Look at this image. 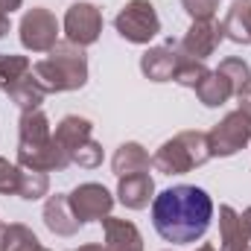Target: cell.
I'll use <instances>...</instances> for the list:
<instances>
[{
	"label": "cell",
	"instance_id": "6da1fadb",
	"mask_svg": "<svg viewBox=\"0 0 251 251\" xmlns=\"http://www.w3.org/2000/svg\"><path fill=\"white\" fill-rule=\"evenodd\" d=\"M213 219L210 196L196 184H176L152 199V225L173 246L199 243Z\"/></svg>",
	"mask_w": 251,
	"mask_h": 251
},
{
	"label": "cell",
	"instance_id": "7a4b0ae2",
	"mask_svg": "<svg viewBox=\"0 0 251 251\" xmlns=\"http://www.w3.org/2000/svg\"><path fill=\"white\" fill-rule=\"evenodd\" d=\"M18 167L38 173H62L70 164L53 143V128L41 108L21 111L18 120Z\"/></svg>",
	"mask_w": 251,
	"mask_h": 251
},
{
	"label": "cell",
	"instance_id": "3957f363",
	"mask_svg": "<svg viewBox=\"0 0 251 251\" xmlns=\"http://www.w3.org/2000/svg\"><path fill=\"white\" fill-rule=\"evenodd\" d=\"M32 73L50 94L79 91L88 82V53L85 47H76L70 41L56 44L47 59L32 64Z\"/></svg>",
	"mask_w": 251,
	"mask_h": 251
},
{
	"label": "cell",
	"instance_id": "277c9868",
	"mask_svg": "<svg viewBox=\"0 0 251 251\" xmlns=\"http://www.w3.org/2000/svg\"><path fill=\"white\" fill-rule=\"evenodd\" d=\"M210 161V146L204 131H178L176 137L164 140L161 149L152 155V167L164 176H184L190 170Z\"/></svg>",
	"mask_w": 251,
	"mask_h": 251
},
{
	"label": "cell",
	"instance_id": "5b68a950",
	"mask_svg": "<svg viewBox=\"0 0 251 251\" xmlns=\"http://www.w3.org/2000/svg\"><path fill=\"white\" fill-rule=\"evenodd\" d=\"M114 29L128 44H149L161 32V18L149 0H128L114 18Z\"/></svg>",
	"mask_w": 251,
	"mask_h": 251
},
{
	"label": "cell",
	"instance_id": "8992f818",
	"mask_svg": "<svg viewBox=\"0 0 251 251\" xmlns=\"http://www.w3.org/2000/svg\"><path fill=\"white\" fill-rule=\"evenodd\" d=\"M249 140H251V120H249V114H243L240 108L225 114L219 123L207 131L210 158H231L240 149H246Z\"/></svg>",
	"mask_w": 251,
	"mask_h": 251
},
{
	"label": "cell",
	"instance_id": "52a82bcc",
	"mask_svg": "<svg viewBox=\"0 0 251 251\" xmlns=\"http://www.w3.org/2000/svg\"><path fill=\"white\" fill-rule=\"evenodd\" d=\"M18 35L21 44L32 53H50L59 44V21L50 9L44 6H32L24 12L21 24H18Z\"/></svg>",
	"mask_w": 251,
	"mask_h": 251
},
{
	"label": "cell",
	"instance_id": "ba28073f",
	"mask_svg": "<svg viewBox=\"0 0 251 251\" xmlns=\"http://www.w3.org/2000/svg\"><path fill=\"white\" fill-rule=\"evenodd\" d=\"M100 32H102V12L94 3L79 0L64 12V38L70 44L91 47L100 41Z\"/></svg>",
	"mask_w": 251,
	"mask_h": 251
},
{
	"label": "cell",
	"instance_id": "9c48e42d",
	"mask_svg": "<svg viewBox=\"0 0 251 251\" xmlns=\"http://www.w3.org/2000/svg\"><path fill=\"white\" fill-rule=\"evenodd\" d=\"M67 201L73 207V216L82 225L85 222H102L105 216H111V207H114V196L108 193V187H102L97 181L79 184L73 193H67Z\"/></svg>",
	"mask_w": 251,
	"mask_h": 251
},
{
	"label": "cell",
	"instance_id": "30bf717a",
	"mask_svg": "<svg viewBox=\"0 0 251 251\" xmlns=\"http://www.w3.org/2000/svg\"><path fill=\"white\" fill-rule=\"evenodd\" d=\"M222 38H225V26H222L219 21H213V18H207V21H193L190 29H187V35L178 41V47H181L184 56L204 62L207 56H213V50L222 44Z\"/></svg>",
	"mask_w": 251,
	"mask_h": 251
},
{
	"label": "cell",
	"instance_id": "8fae6325",
	"mask_svg": "<svg viewBox=\"0 0 251 251\" xmlns=\"http://www.w3.org/2000/svg\"><path fill=\"white\" fill-rule=\"evenodd\" d=\"M184 59L181 47L176 41H167V44H158V47H149L143 56H140V73L152 82H173L176 73H178V64Z\"/></svg>",
	"mask_w": 251,
	"mask_h": 251
},
{
	"label": "cell",
	"instance_id": "7c38bea8",
	"mask_svg": "<svg viewBox=\"0 0 251 251\" xmlns=\"http://www.w3.org/2000/svg\"><path fill=\"white\" fill-rule=\"evenodd\" d=\"M91 131H94V123L88 117H79V114L62 117V123L56 126V131H53V143H56V149L62 152V158L67 164H73L76 149L85 140H91Z\"/></svg>",
	"mask_w": 251,
	"mask_h": 251
},
{
	"label": "cell",
	"instance_id": "4fadbf2b",
	"mask_svg": "<svg viewBox=\"0 0 251 251\" xmlns=\"http://www.w3.org/2000/svg\"><path fill=\"white\" fill-rule=\"evenodd\" d=\"M117 199L128 210H143L155 199V181L149 173H131L117 181Z\"/></svg>",
	"mask_w": 251,
	"mask_h": 251
},
{
	"label": "cell",
	"instance_id": "5bb4252c",
	"mask_svg": "<svg viewBox=\"0 0 251 251\" xmlns=\"http://www.w3.org/2000/svg\"><path fill=\"white\" fill-rule=\"evenodd\" d=\"M102 231H105L102 251H143V237H140L137 225L128 222V219L105 216L102 219Z\"/></svg>",
	"mask_w": 251,
	"mask_h": 251
},
{
	"label": "cell",
	"instance_id": "9a60e30c",
	"mask_svg": "<svg viewBox=\"0 0 251 251\" xmlns=\"http://www.w3.org/2000/svg\"><path fill=\"white\" fill-rule=\"evenodd\" d=\"M44 225L56 234V237H73L79 231V219L73 216V207L67 201L64 193H56L44 201Z\"/></svg>",
	"mask_w": 251,
	"mask_h": 251
},
{
	"label": "cell",
	"instance_id": "2e32d148",
	"mask_svg": "<svg viewBox=\"0 0 251 251\" xmlns=\"http://www.w3.org/2000/svg\"><path fill=\"white\" fill-rule=\"evenodd\" d=\"M251 237L246 234V225L240 213L231 204L219 207V251H249Z\"/></svg>",
	"mask_w": 251,
	"mask_h": 251
},
{
	"label": "cell",
	"instance_id": "e0dca14e",
	"mask_svg": "<svg viewBox=\"0 0 251 251\" xmlns=\"http://www.w3.org/2000/svg\"><path fill=\"white\" fill-rule=\"evenodd\" d=\"M149 167H152L149 152H146L140 143H134V140L120 143L117 152H114V158H111V170H114L117 178L131 176V173H149Z\"/></svg>",
	"mask_w": 251,
	"mask_h": 251
},
{
	"label": "cell",
	"instance_id": "ac0fdd59",
	"mask_svg": "<svg viewBox=\"0 0 251 251\" xmlns=\"http://www.w3.org/2000/svg\"><path fill=\"white\" fill-rule=\"evenodd\" d=\"M196 97L201 100V105L219 108V105H225L231 97H237V91H234V85H231L219 70H210V73L196 85Z\"/></svg>",
	"mask_w": 251,
	"mask_h": 251
},
{
	"label": "cell",
	"instance_id": "d6986e66",
	"mask_svg": "<svg viewBox=\"0 0 251 251\" xmlns=\"http://www.w3.org/2000/svg\"><path fill=\"white\" fill-rule=\"evenodd\" d=\"M225 38L234 44H251V0H234L225 21Z\"/></svg>",
	"mask_w": 251,
	"mask_h": 251
},
{
	"label": "cell",
	"instance_id": "ffe728a7",
	"mask_svg": "<svg viewBox=\"0 0 251 251\" xmlns=\"http://www.w3.org/2000/svg\"><path fill=\"white\" fill-rule=\"evenodd\" d=\"M50 91L35 79V73L29 70L24 79H18L12 88H9V100L21 108V111H29V108H41V102H44V97H47Z\"/></svg>",
	"mask_w": 251,
	"mask_h": 251
},
{
	"label": "cell",
	"instance_id": "44dd1931",
	"mask_svg": "<svg viewBox=\"0 0 251 251\" xmlns=\"http://www.w3.org/2000/svg\"><path fill=\"white\" fill-rule=\"evenodd\" d=\"M0 251H44V246L38 243V237H35L26 225L12 222V225H3Z\"/></svg>",
	"mask_w": 251,
	"mask_h": 251
},
{
	"label": "cell",
	"instance_id": "7402d4cb",
	"mask_svg": "<svg viewBox=\"0 0 251 251\" xmlns=\"http://www.w3.org/2000/svg\"><path fill=\"white\" fill-rule=\"evenodd\" d=\"M32 70V64L26 56H12V53H0V91L9 94V88L24 79L26 73Z\"/></svg>",
	"mask_w": 251,
	"mask_h": 251
},
{
	"label": "cell",
	"instance_id": "603a6c76",
	"mask_svg": "<svg viewBox=\"0 0 251 251\" xmlns=\"http://www.w3.org/2000/svg\"><path fill=\"white\" fill-rule=\"evenodd\" d=\"M50 193V178L47 173H38V170H24V181H21V199L26 201H35V199H44Z\"/></svg>",
	"mask_w": 251,
	"mask_h": 251
},
{
	"label": "cell",
	"instance_id": "cb8c5ba5",
	"mask_svg": "<svg viewBox=\"0 0 251 251\" xmlns=\"http://www.w3.org/2000/svg\"><path fill=\"white\" fill-rule=\"evenodd\" d=\"M207 73H210V70H207V64H204V62L184 56L181 64H178V73H176V79H173V82H178L181 88H193V91H196V85H199Z\"/></svg>",
	"mask_w": 251,
	"mask_h": 251
},
{
	"label": "cell",
	"instance_id": "d4e9b609",
	"mask_svg": "<svg viewBox=\"0 0 251 251\" xmlns=\"http://www.w3.org/2000/svg\"><path fill=\"white\" fill-rule=\"evenodd\" d=\"M216 70H219L231 85H234V91H237V94H240V91L251 82V67L243 62V59H225V62H219Z\"/></svg>",
	"mask_w": 251,
	"mask_h": 251
},
{
	"label": "cell",
	"instance_id": "484cf974",
	"mask_svg": "<svg viewBox=\"0 0 251 251\" xmlns=\"http://www.w3.org/2000/svg\"><path fill=\"white\" fill-rule=\"evenodd\" d=\"M24 181V167L9 164L6 158H0V193L3 196H18Z\"/></svg>",
	"mask_w": 251,
	"mask_h": 251
},
{
	"label": "cell",
	"instance_id": "4316f807",
	"mask_svg": "<svg viewBox=\"0 0 251 251\" xmlns=\"http://www.w3.org/2000/svg\"><path fill=\"white\" fill-rule=\"evenodd\" d=\"M73 164H79L82 170H97V167L102 164V146H100L94 137H91V140H85V143L76 149Z\"/></svg>",
	"mask_w": 251,
	"mask_h": 251
},
{
	"label": "cell",
	"instance_id": "83f0119b",
	"mask_svg": "<svg viewBox=\"0 0 251 251\" xmlns=\"http://www.w3.org/2000/svg\"><path fill=\"white\" fill-rule=\"evenodd\" d=\"M181 6H184V12L193 21H207V18L216 15L219 0H181Z\"/></svg>",
	"mask_w": 251,
	"mask_h": 251
},
{
	"label": "cell",
	"instance_id": "f1b7e54d",
	"mask_svg": "<svg viewBox=\"0 0 251 251\" xmlns=\"http://www.w3.org/2000/svg\"><path fill=\"white\" fill-rule=\"evenodd\" d=\"M237 100H240V111H243V114H249V120H251V82L240 91V94H237Z\"/></svg>",
	"mask_w": 251,
	"mask_h": 251
},
{
	"label": "cell",
	"instance_id": "f546056e",
	"mask_svg": "<svg viewBox=\"0 0 251 251\" xmlns=\"http://www.w3.org/2000/svg\"><path fill=\"white\" fill-rule=\"evenodd\" d=\"M21 6H24V0H0V12H6V15H12Z\"/></svg>",
	"mask_w": 251,
	"mask_h": 251
},
{
	"label": "cell",
	"instance_id": "4dcf8cb0",
	"mask_svg": "<svg viewBox=\"0 0 251 251\" xmlns=\"http://www.w3.org/2000/svg\"><path fill=\"white\" fill-rule=\"evenodd\" d=\"M240 219H243V225H246V234L251 237V207H246V210L240 213Z\"/></svg>",
	"mask_w": 251,
	"mask_h": 251
},
{
	"label": "cell",
	"instance_id": "1f68e13d",
	"mask_svg": "<svg viewBox=\"0 0 251 251\" xmlns=\"http://www.w3.org/2000/svg\"><path fill=\"white\" fill-rule=\"evenodd\" d=\"M6 32H9V15H3V12H0V38H3Z\"/></svg>",
	"mask_w": 251,
	"mask_h": 251
},
{
	"label": "cell",
	"instance_id": "d6a6232c",
	"mask_svg": "<svg viewBox=\"0 0 251 251\" xmlns=\"http://www.w3.org/2000/svg\"><path fill=\"white\" fill-rule=\"evenodd\" d=\"M76 251H102V246H97V243H88V246H79Z\"/></svg>",
	"mask_w": 251,
	"mask_h": 251
},
{
	"label": "cell",
	"instance_id": "836d02e7",
	"mask_svg": "<svg viewBox=\"0 0 251 251\" xmlns=\"http://www.w3.org/2000/svg\"><path fill=\"white\" fill-rule=\"evenodd\" d=\"M196 251H216V249H213V246H207V243H204V246H199V249H196Z\"/></svg>",
	"mask_w": 251,
	"mask_h": 251
},
{
	"label": "cell",
	"instance_id": "e575fe53",
	"mask_svg": "<svg viewBox=\"0 0 251 251\" xmlns=\"http://www.w3.org/2000/svg\"><path fill=\"white\" fill-rule=\"evenodd\" d=\"M0 234H3V225H0Z\"/></svg>",
	"mask_w": 251,
	"mask_h": 251
},
{
	"label": "cell",
	"instance_id": "d590c367",
	"mask_svg": "<svg viewBox=\"0 0 251 251\" xmlns=\"http://www.w3.org/2000/svg\"><path fill=\"white\" fill-rule=\"evenodd\" d=\"M3 15H6V12H3Z\"/></svg>",
	"mask_w": 251,
	"mask_h": 251
},
{
	"label": "cell",
	"instance_id": "8d00e7d4",
	"mask_svg": "<svg viewBox=\"0 0 251 251\" xmlns=\"http://www.w3.org/2000/svg\"><path fill=\"white\" fill-rule=\"evenodd\" d=\"M249 251H251V249H249Z\"/></svg>",
	"mask_w": 251,
	"mask_h": 251
}]
</instances>
